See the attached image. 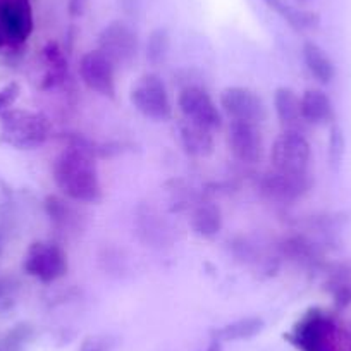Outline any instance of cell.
<instances>
[{
    "mask_svg": "<svg viewBox=\"0 0 351 351\" xmlns=\"http://www.w3.org/2000/svg\"><path fill=\"white\" fill-rule=\"evenodd\" d=\"M52 178L60 193L77 204L102 200V183L95 160L83 148H67L56 158Z\"/></svg>",
    "mask_w": 351,
    "mask_h": 351,
    "instance_id": "1",
    "label": "cell"
},
{
    "mask_svg": "<svg viewBox=\"0 0 351 351\" xmlns=\"http://www.w3.org/2000/svg\"><path fill=\"white\" fill-rule=\"evenodd\" d=\"M50 131V121L40 112L11 109L0 116V140L19 150L43 145L49 140Z\"/></svg>",
    "mask_w": 351,
    "mask_h": 351,
    "instance_id": "2",
    "label": "cell"
},
{
    "mask_svg": "<svg viewBox=\"0 0 351 351\" xmlns=\"http://www.w3.org/2000/svg\"><path fill=\"white\" fill-rule=\"evenodd\" d=\"M285 337L300 351H334L336 324L324 310L310 308Z\"/></svg>",
    "mask_w": 351,
    "mask_h": 351,
    "instance_id": "3",
    "label": "cell"
},
{
    "mask_svg": "<svg viewBox=\"0 0 351 351\" xmlns=\"http://www.w3.org/2000/svg\"><path fill=\"white\" fill-rule=\"evenodd\" d=\"M67 253L57 243L35 241L26 250L23 269L43 285H52L67 274Z\"/></svg>",
    "mask_w": 351,
    "mask_h": 351,
    "instance_id": "4",
    "label": "cell"
},
{
    "mask_svg": "<svg viewBox=\"0 0 351 351\" xmlns=\"http://www.w3.org/2000/svg\"><path fill=\"white\" fill-rule=\"evenodd\" d=\"M130 100L134 109L152 121H167L172 116V104L167 86L160 76L154 73L143 74L133 84Z\"/></svg>",
    "mask_w": 351,
    "mask_h": 351,
    "instance_id": "5",
    "label": "cell"
},
{
    "mask_svg": "<svg viewBox=\"0 0 351 351\" xmlns=\"http://www.w3.org/2000/svg\"><path fill=\"white\" fill-rule=\"evenodd\" d=\"M271 160L274 171L281 172H310L312 162V147L305 134L300 130H285L278 138L271 150Z\"/></svg>",
    "mask_w": 351,
    "mask_h": 351,
    "instance_id": "6",
    "label": "cell"
},
{
    "mask_svg": "<svg viewBox=\"0 0 351 351\" xmlns=\"http://www.w3.org/2000/svg\"><path fill=\"white\" fill-rule=\"evenodd\" d=\"M178 107L184 121L215 131L222 126V112L207 90L197 84L184 86L178 95Z\"/></svg>",
    "mask_w": 351,
    "mask_h": 351,
    "instance_id": "7",
    "label": "cell"
},
{
    "mask_svg": "<svg viewBox=\"0 0 351 351\" xmlns=\"http://www.w3.org/2000/svg\"><path fill=\"white\" fill-rule=\"evenodd\" d=\"M221 112L231 119V123H250L258 126L265 119V106L253 90L245 86H228L219 97Z\"/></svg>",
    "mask_w": 351,
    "mask_h": 351,
    "instance_id": "8",
    "label": "cell"
},
{
    "mask_svg": "<svg viewBox=\"0 0 351 351\" xmlns=\"http://www.w3.org/2000/svg\"><path fill=\"white\" fill-rule=\"evenodd\" d=\"M77 73L84 86L92 92L109 99L116 97V64L99 49L83 53Z\"/></svg>",
    "mask_w": 351,
    "mask_h": 351,
    "instance_id": "9",
    "label": "cell"
},
{
    "mask_svg": "<svg viewBox=\"0 0 351 351\" xmlns=\"http://www.w3.org/2000/svg\"><path fill=\"white\" fill-rule=\"evenodd\" d=\"M0 32L12 45L28 40L33 32V12L28 0H0Z\"/></svg>",
    "mask_w": 351,
    "mask_h": 351,
    "instance_id": "10",
    "label": "cell"
},
{
    "mask_svg": "<svg viewBox=\"0 0 351 351\" xmlns=\"http://www.w3.org/2000/svg\"><path fill=\"white\" fill-rule=\"evenodd\" d=\"M99 50L106 53L114 64L128 62L136 56V33L123 21L110 23L99 35Z\"/></svg>",
    "mask_w": 351,
    "mask_h": 351,
    "instance_id": "11",
    "label": "cell"
},
{
    "mask_svg": "<svg viewBox=\"0 0 351 351\" xmlns=\"http://www.w3.org/2000/svg\"><path fill=\"white\" fill-rule=\"evenodd\" d=\"M228 145L232 157L243 164H256L262 157L263 141L256 124L231 123L228 130Z\"/></svg>",
    "mask_w": 351,
    "mask_h": 351,
    "instance_id": "12",
    "label": "cell"
},
{
    "mask_svg": "<svg viewBox=\"0 0 351 351\" xmlns=\"http://www.w3.org/2000/svg\"><path fill=\"white\" fill-rule=\"evenodd\" d=\"M313 180L310 172L296 174V172H281L272 171L263 183V190L267 191L272 198L282 202L296 200L303 195L308 193L312 188Z\"/></svg>",
    "mask_w": 351,
    "mask_h": 351,
    "instance_id": "13",
    "label": "cell"
},
{
    "mask_svg": "<svg viewBox=\"0 0 351 351\" xmlns=\"http://www.w3.org/2000/svg\"><path fill=\"white\" fill-rule=\"evenodd\" d=\"M300 114H302V121L320 126V124L332 123L334 106L327 93L310 88L300 97Z\"/></svg>",
    "mask_w": 351,
    "mask_h": 351,
    "instance_id": "14",
    "label": "cell"
},
{
    "mask_svg": "<svg viewBox=\"0 0 351 351\" xmlns=\"http://www.w3.org/2000/svg\"><path fill=\"white\" fill-rule=\"evenodd\" d=\"M303 62L319 83L329 84L336 77V66L329 53L315 42H305L302 49Z\"/></svg>",
    "mask_w": 351,
    "mask_h": 351,
    "instance_id": "15",
    "label": "cell"
},
{
    "mask_svg": "<svg viewBox=\"0 0 351 351\" xmlns=\"http://www.w3.org/2000/svg\"><path fill=\"white\" fill-rule=\"evenodd\" d=\"M214 131L197 126L188 121L181 126V143L193 157H208L214 152Z\"/></svg>",
    "mask_w": 351,
    "mask_h": 351,
    "instance_id": "16",
    "label": "cell"
},
{
    "mask_svg": "<svg viewBox=\"0 0 351 351\" xmlns=\"http://www.w3.org/2000/svg\"><path fill=\"white\" fill-rule=\"evenodd\" d=\"M262 317H243V319L234 320L231 324H226L224 327L214 332V339L219 343H228V341H245L252 339L256 334L262 332L263 329Z\"/></svg>",
    "mask_w": 351,
    "mask_h": 351,
    "instance_id": "17",
    "label": "cell"
},
{
    "mask_svg": "<svg viewBox=\"0 0 351 351\" xmlns=\"http://www.w3.org/2000/svg\"><path fill=\"white\" fill-rule=\"evenodd\" d=\"M274 109L278 114L279 123L285 126V130H298L296 123L302 119L300 114V97L295 90L288 86H281L274 93Z\"/></svg>",
    "mask_w": 351,
    "mask_h": 351,
    "instance_id": "18",
    "label": "cell"
},
{
    "mask_svg": "<svg viewBox=\"0 0 351 351\" xmlns=\"http://www.w3.org/2000/svg\"><path fill=\"white\" fill-rule=\"evenodd\" d=\"M269 9L278 12L285 21L289 23V26L298 32H305V29H313L319 26L320 18L317 12L303 11V9H296L288 5L282 0H263Z\"/></svg>",
    "mask_w": 351,
    "mask_h": 351,
    "instance_id": "19",
    "label": "cell"
},
{
    "mask_svg": "<svg viewBox=\"0 0 351 351\" xmlns=\"http://www.w3.org/2000/svg\"><path fill=\"white\" fill-rule=\"evenodd\" d=\"M191 228H193V231L197 232L198 236H202V238H215L222 229L221 210L212 204L200 205V207L193 212Z\"/></svg>",
    "mask_w": 351,
    "mask_h": 351,
    "instance_id": "20",
    "label": "cell"
},
{
    "mask_svg": "<svg viewBox=\"0 0 351 351\" xmlns=\"http://www.w3.org/2000/svg\"><path fill=\"white\" fill-rule=\"evenodd\" d=\"M43 60L47 64V74L43 88L53 86L56 83H59L62 80L64 73L67 71V59L64 57L62 50L59 49L57 43H49V45L43 49Z\"/></svg>",
    "mask_w": 351,
    "mask_h": 351,
    "instance_id": "21",
    "label": "cell"
},
{
    "mask_svg": "<svg viewBox=\"0 0 351 351\" xmlns=\"http://www.w3.org/2000/svg\"><path fill=\"white\" fill-rule=\"evenodd\" d=\"M171 49V36L165 28H157L147 40V57L152 64H158L167 57Z\"/></svg>",
    "mask_w": 351,
    "mask_h": 351,
    "instance_id": "22",
    "label": "cell"
},
{
    "mask_svg": "<svg viewBox=\"0 0 351 351\" xmlns=\"http://www.w3.org/2000/svg\"><path fill=\"white\" fill-rule=\"evenodd\" d=\"M329 147H330L329 148L330 164L337 167V165L341 164V160H343V155H344V136L339 126H332V130H330Z\"/></svg>",
    "mask_w": 351,
    "mask_h": 351,
    "instance_id": "23",
    "label": "cell"
},
{
    "mask_svg": "<svg viewBox=\"0 0 351 351\" xmlns=\"http://www.w3.org/2000/svg\"><path fill=\"white\" fill-rule=\"evenodd\" d=\"M29 336H32V329L28 326H25V324L16 326L5 337V348H8V351H19L23 344L29 339Z\"/></svg>",
    "mask_w": 351,
    "mask_h": 351,
    "instance_id": "24",
    "label": "cell"
},
{
    "mask_svg": "<svg viewBox=\"0 0 351 351\" xmlns=\"http://www.w3.org/2000/svg\"><path fill=\"white\" fill-rule=\"evenodd\" d=\"M16 282H12L9 278L0 279V312H8L12 308L16 302Z\"/></svg>",
    "mask_w": 351,
    "mask_h": 351,
    "instance_id": "25",
    "label": "cell"
},
{
    "mask_svg": "<svg viewBox=\"0 0 351 351\" xmlns=\"http://www.w3.org/2000/svg\"><path fill=\"white\" fill-rule=\"evenodd\" d=\"M19 92H21V88L18 83H9L4 88H0V116L12 109L14 102L18 100Z\"/></svg>",
    "mask_w": 351,
    "mask_h": 351,
    "instance_id": "26",
    "label": "cell"
},
{
    "mask_svg": "<svg viewBox=\"0 0 351 351\" xmlns=\"http://www.w3.org/2000/svg\"><path fill=\"white\" fill-rule=\"evenodd\" d=\"M80 351H107V350H106V344H104L102 341L97 339V337H90V339H86L83 344H81Z\"/></svg>",
    "mask_w": 351,
    "mask_h": 351,
    "instance_id": "27",
    "label": "cell"
},
{
    "mask_svg": "<svg viewBox=\"0 0 351 351\" xmlns=\"http://www.w3.org/2000/svg\"><path fill=\"white\" fill-rule=\"evenodd\" d=\"M88 2H90V0H69V14L74 16V18L81 16L86 11Z\"/></svg>",
    "mask_w": 351,
    "mask_h": 351,
    "instance_id": "28",
    "label": "cell"
},
{
    "mask_svg": "<svg viewBox=\"0 0 351 351\" xmlns=\"http://www.w3.org/2000/svg\"><path fill=\"white\" fill-rule=\"evenodd\" d=\"M222 343H219V341H212L210 344H208V348L207 350H204V351H222V346H221Z\"/></svg>",
    "mask_w": 351,
    "mask_h": 351,
    "instance_id": "29",
    "label": "cell"
},
{
    "mask_svg": "<svg viewBox=\"0 0 351 351\" xmlns=\"http://www.w3.org/2000/svg\"><path fill=\"white\" fill-rule=\"evenodd\" d=\"M298 2H306V0H298Z\"/></svg>",
    "mask_w": 351,
    "mask_h": 351,
    "instance_id": "30",
    "label": "cell"
}]
</instances>
